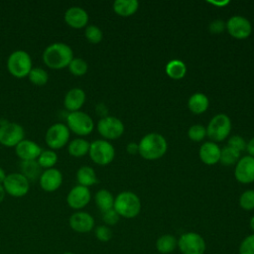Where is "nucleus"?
Listing matches in <instances>:
<instances>
[{
	"instance_id": "nucleus-1",
	"label": "nucleus",
	"mask_w": 254,
	"mask_h": 254,
	"mask_svg": "<svg viewBox=\"0 0 254 254\" xmlns=\"http://www.w3.org/2000/svg\"><path fill=\"white\" fill-rule=\"evenodd\" d=\"M42 59L44 64L53 69H62L67 67L73 59V51L70 46L63 42H56L43 52Z\"/></svg>"
},
{
	"instance_id": "nucleus-2",
	"label": "nucleus",
	"mask_w": 254,
	"mask_h": 254,
	"mask_svg": "<svg viewBox=\"0 0 254 254\" xmlns=\"http://www.w3.org/2000/svg\"><path fill=\"white\" fill-rule=\"evenodd\" d=\"M139 153L147 160H156L161 158L167 151V142L165 138L158 133L147 134L139 143Z\"/></svg>"
},
{
	"instance_id": "nucleus-3",
	"label": "nucleus",
	"mask_w": 254,
	"mask_h": 254,
	"mask_svg": "<svg viewBox=\"0 0 254 254\" xmlns=\"http://www.w3.org/2000/svg\"><path fill=\"white\" fill-rule=\"evenodd\" d=\"M32 68V58L26 51L16 50L9 55L7 59V69L13 76L17 78L28 76Z\"/></svg>"
},
{
	"instance_id": "nucleus-4",
	"label": "nucleus",
	"mask_w": 254,
	"mask_h": 254,
	"mask_svg": "<svg viewBox=\"0 0 254 254\" xmlns=\"http://www.w3.org/2000/svg\"><path fill=\"white\" fill-rule=\"evenodd\" d=\"M113 208L119 216L133 218L137 216L141 210V201L135 193L123 191L114 198Z\"/></svg>"
},
{
	"instance_id": "nucleus-5",
	"label": "nucleus",
	"mask_w": 254,
	"mask_h": 254,
	"mask_svg": "<svg viewBox=\"0 0 254 254\" xmlns=\"http://www.w3.org/2000/svg\"><path fill=\"white\" fill-rule=\"evenodd\" d=\"M70 131L65 123L56 122L52 124L46 131L45 141L52 150L62 149L68 144Z\"/></svg>"
},
{
	"instance_id": "nucleus-6",
	"label": "nucleus",
	"mask_w": 254,
	"mask_h": 254,
	"mask_svg": "<svg viewBox=\"0 0 254 254\" xmlns=\"http://www.w3.org/2000/svg\"><path fill=\"white\" fill-rule=\"evenodd\" d=\"M66 126L69 131L79 136L90 134L94 128L92 118L83 111L69 112L66 116Z\"/></svg>"
},
{
	"instance_id": "nucleus-7",
	"label": "nucleus",
	"mask_w": 254,
	"mask_h": 254,
	"mask_svg": "<svg viewBox=\"0 0 254 254\" xmlns=\"http://www.w3.org/2000/svg\"><path fill=\"white\" fill-rule=\"evenodd\" d=\"M178 247L182 254H204L206 244L200 234L190 231L180 236Z\"/></svg>"
},
{
	"instance_id": "nucleus-8",
	"label": "nucleus",
	"mask_w": 254,
	"mask_h": 254,
	"mask_svg": "<svg viewBox=\"0 0 254 254\" xmlns=\"http://www.w3.org/2000/svg\"><path fill=\"white\" fill-rule=\"evenodd\" d=\"M88 154L95 164L105 166L114 159L115 150L109 142L98 139L90 143Z\"/></svg>"
},
{
	"instance_id": "nucleus-9",
	"label": "nucleus",
	"mask_w": 254,
	"mask_h": 254,
	"mask_svg": "<svg viewBox=\"0 0 254 254\" xmlns=\"http://www.w3.org/2000/svg\"><path fill=\"white\" fill-rule=\"evenodd\" d=\"M24 128L15 122H4L0 124V145L5 147H16L25 138Z\"/></svg>"
},
{
	"instance_id": "nucleus-10",
	"label": "nucleus",
	"mask_w": 254,
	"mask_h": 254,
	"mask_svg": "<svg viewBox=\"0 0 254 254\" xmlns=\"http://www.w3.org/2000/svg\"><path fill=\"white\" fill-rule=\"evenodd\" d=\"M2 185L6 193L13 197H22L26 195L30 190L29 180L21 173L8 174Z\"/></svg>"
},
{
	"instance_id": "nucleus-11",
	"label": "nucleus",
	"mask_w": 254,
	"mask_h": 254,
	"mask_svg": "<svg viewBox=\"0 0 254 254\" xmlns=\"http://www.w3.org/2000/svg\"><path fill=\"white\" fill-rule=\"evenodd\" d=\"M231 130V122L225 114L215 115L208 123L206 134L213 141L224 140Z\"/></svg>"
},
{
	"instance_id": "nucleus-12",
	"label": "nucleus",
	"mask_w": 254,
	"mask_h": 254,
	"mask_svg": "<svg viewBox=\"0 0 254 254\" xmlns=\"http://www.w3.org/2000/svg\"><path fill=\"white\" fill-rule=\"evenodd\" d=\"M97 131L106 139H117L124 132L123 123L116 117L104 116L97 123Z\"/></svg>"
},
{
	"instance_id": "nucleus-13",
	"label": "nucleus",
	"mask_w": 254,
	"mask_h": 254,
	"mask_svg": "<svg viewBox=\"0 0 254 254\" xmlns=\"http://www.w3.org/2000/svg\"><path fill=\"white\" fill-rule=\"evenodd\" d=\"M91 198V193L88 188L77 185L70 189L66 194L67 205L75 210H80L85 207Z\"/></svg>"
},
{
	"instance_id": "nucleus-14",
	"label": "nucleus",
	"mask_w": 254,
	"mask_h": 254,
	"mask_svg": "<svg viewBox=\"0 0 254 254\" xmlns=\"http://www.w3.org/2000/svg\"><path fill=\"white\" fill-rule=\"evenodd\" d=\"M63 174L57 168L44 170L40 176L39 184L43 190L47 192H54L58 190L63 184Z\"/></svg>"
},
{
	"instance_id": "nucleus-15",
	"label": "nucleus",
	"mask_w": 254,
	"mask_h": 254,
	"mask_svg": "<svg viewBox=\"0 0 254 254\" xmlns=\"http://www.w3.org/2000/svg\"><path fill=\"white\" fill-rule=\"evenodd\" d=\"M94 218L86 211H75L68 218L69 227L77 233H87L94 228Z\"/></svg>"
},
{
	"instance_id": "nucleus-16",
	"label": "nucleus",
	"mask_w": 254,
	"mask_h": 254,
	"mask_svg": "<svg viewBox=\"0 0 254 254\" xmlns=\"http://www.w3.org/2000/svg\"><path fill=\"white\" fill-rule=\"evenodd\" d=\"M43 149L41 146L30 139L22 140L15 147V154L21 161H34L40 156Z\"/></svg>"
},
{
	"instance_id": "nucleus-17",
	"label": "nucleus",
	"mask_w": 254,
	"mask_h": 254,
	"mask_svg": "<svg viewBox=\"0 0 254 254\" xmlns=\"http://www.w3.org/2000/svg\"><path fill=\"white\" fill-rule=\"evenodd\" d=\"M228 33L236 39H245L251 34L250 22L241 16L231 17L226 24Z\"/></svg>"
},
{
	"instance_id": "nucleus-18",
	"label": "nucleus",
	"mask_w": 254,
	"mask_h": 254,
	"mask_svg": "<svg viewBox=\"0 0 254 254\" xmlns=\"http://www.w3.org/2000/svg\"><path fill=\"white\" fill-rule=\"evenodd\" d=\"M235 178L243 184L254 182V157L245 156L238 161L235 168Z\"/></svg>"
},
{
	"instance_id": "nucleus-19",
	"label": "nucleus",
	"mask_w": 254,
	"mask_h": 254,
	"mask_svg": "<svg viewBox=\"0 0 254 254\" xmlns=\"http://www.w3.org/2000/svg\"><path fill=\"white\" fill-rule=\"evenodd\" d=\"M64 19L69 27L74 29H80L87 25L88 14L81 7L71 6L65 10Z\"/></svg>"
},
{
	"instance_id": "nucleus-20",
	"label": "nucleus",
	"mask_w": 254,
	"mask_h": 254,
	"mask_svg": "<svg viewBox=\"0 0 254 254\" xmlns=\"http://www.w3.org/2000/svg\"><path fill=\"white\" fill-rule=\"evenodd\" d=\"M85 102V92L79 87L70 88L64 97V105L69 112L79 111Z\"/></svg>"
},
{
	"instance_id": "nucleus-21",
	"label": "nucleus",
	"mask_w": 254,
	"mask_h": 254,
	"mask_svg": "<svg viewBox=\"0 0 254 254\" xmlns=\"http://www.w3.org/2000/svg\"><path fill=\"white\" fill-rule=\"evenodd\" d=\"M220 151L215 143L206 142L199 149V158L204 164L213 165L219 161Z\"/></svg>"
},
{
	"instance_id": "nucleus-22",
	"label": "nucleus",
	"mask_w": 254,
	"mask_h": 254,
	"mask_svg": "<svg viewBox=\"0 0 254 254\" xmlns=\"http://www.w3.org/2000/svg\"><path fill=\"white\" fill-rule=\"evenodd\" d=\"M90 143L83 138H75L68 142L67 152L70 156L79 158L88 154Z\"/></svg>"
},
{
	"instance_id": "nucleus-23",
	"label": "nucleus",
	"mask_w": 254,
	"mask_h": 254,
	"mask_svg": "<svg viewBox=\"0 0 254 254\" xmlns=\"http://www.w3.org/2000/svg\"><path fill=\"white\" fill-rule=\"evenodd\" d=\"M178 247V239L171 234H164L156 241V249L161 254H170Z\"/></svg>"
},
{
	"instance_id": "nucleus-24",
	"label": "nucleus",
	"mask_w": 254,
	"mask_h": 254,
	"mask_svg": "<svg viewBox=\"0 0 254 254\" xmlns=\"http://www.w3.org/2000/svg\"><path fill=\"white\" fill-rule=\"evenodd\" d=\"M21 174L25 176L29 182H34L40 179L42 174V168L38 164L37 160L34 161H22L20 164Z\"/></svg>"
},
{
	"instance_id": "nucleus-25",
	"label": "nucleus",
	"mask_w": 254,
	"mask_h": 254,
	"mask_svg": "<svg viewBox=\"0 0 254 254\" xmlns=\"http://www.w3.org/2000/svg\"><path fill=\"white\" fill-rule=\"evenodd\" d=\"M76 181L78 185L83 187H90L97 183L95 171L88 166L80 167L76 172Z\"/></svg>"
},
{
	"instance_id": "nucleus-26",
	"label": "nucleus",
	"mask_w": 254,
	"mask_h": 254,
	"mask_svg": "<svg viewBox=\"0 0 254 254\" xmlns=\"http://www.w3.org/2000/svg\"><path fill=\"white\" fill-rule=\"evenodd\" d=\"M114 11L120 16H130L138 9V2L136 0H116L113 3Z\"/></svg>"
},
{
	"instance_id": "nucleus-27",
	"label": "nucleus",
	"mask_w": 254,
	"mask_h": 254,
	"mask_svg": "<svg viewBox=\"0 0 254 254\" xmlns=\"http://www.w3.org/2000/svg\"><path fill=\"white\" fill-rule=\"evenodd\" d=\"M94 199L97 207L101 210V212L113 208L114 197L112 193L107 190H104V189L99 190L96 192Z\"/></svg>"
},
{
	"instance_id": "nucleus-28",
	"label": "nucleus",
	"mask_w": 254,
	"mask_h": 254,
	"mask_svg": "<svg viewBox=\"0 0 254 254\" xmlns=\"http://www.w3.org/2000/svg\"><path fill=\"white\" fill-rule=\"evenodd\" d=\"M208 107V99L202 93H194L189 99V108L191 112L199 114L204 112Z\"/></svg>"
},
{
	"instance_id": "nucleus-29",
	"label": "nucleus",
	"mask_w": 254,
	"mask_h": 254,
	"mask_svg": "<svg viewBox=\"0 0 254 254\" xmlns=\"http://www.w3.org/2000/svg\"><path fill=\"white\" fill-rule=\"evenodd\" d=\"M58 159H59V157L55 150L47 149V150H43L41 152L40 156L37 159V162L42 169L47 170V169L55 168L56 164L58 163Z\"/></svg>"
},
{
	"instance_id": "nucleus-30",
	"label": "nucleus",
	"mask_w": 254,
	"mask_h": 254,
	"mask_svg": "<svg viewBox=\"0 0 254 254\" xmlns=\"http://www.w3.org/2000/svg\"><path fill=\"white\" fill-rule=\"evenodd\" d=\"M166 71L167 74L174 79H181L185 76L187 67L185 64L182 61L179 60H173L168 63L166 66Z\"/></svg>"
},
{
	"instance_id": "nucleus-31",
	"label": "nucleus",
	"mask_w": 254,
	"mask_h": 254,
	"mask_svg": "<svg viewBox=\"0 0 254 254\" xmlns=\"http://www.w3.org/2000/svg\"><path fill=\"white\" fill-rule=\"evenodd\" d=\"M29 80L35 85H45L49 80V73L42 67H33L28 74Z\"/></svg>"
},
{
	"instance_id": "nucleus-32",
	"label": "nucleus",
	"mask_w": 254,
	"mask_h": 254,
	"mask_svg": "<svg viewBox=\"0 0 254 254\" xmlns=\"http://www.w3.org/2000/svg\"><path fill=\"white\" fill-rule=\"evenodd\" d=\"M240 157V152L230 146L224 147L221 151H220V159L219 161L226 166H231L234 163H236L238 161Z\"/></svg>"
},
{
	"instance_id": "nucleus-33",
	"label": "nucleus",
	"mask_w": 254,
	"mask_h": 254,
	"mask_svg": "<svg viewBox=\"0 0 254 254\" xmlns=\"http://www.w3.org/2000/svg\"><path fill=\"white\" fill-rule=\"evenodd\" d=\"M69 72L76 76H81L87 72L88 64L81 58H73L67 66Z\"/></svg>"
},
{
	"instance_id": "nucleus-34",
	"label": "nucleus",
	"mask_w": 254,
	"mask_h": 254,
	"mask_svg": "<svg viewBox=\"0 0 254 254\" xmlns=\"http://www.w3.org/2000/svg\"><path fill=\"white\" fill-rule=\"evenodd\" d=\"M84 36L86 40L92 44H97L102 40V32L101 30L94 25L86 26L84 30Z\"/></svg>"
},
{
	"instance_id": "nucleus-35",
	"label": "nucleus",
	"mask_w": 254,
	"mask_h": 254,
	"mask_svg": "<svg viewBox=\"0 0 254 254\" xmlns=\"http://www.w3.org/2000/svg\"><path fill=\"white\" fill-rule=\"evenodd\" d=\"M240 206L245 210L254 209V190H249L244 191L239 198Z\"/></svg>"
},
{
	"instance_id": "nucleus-36",
	"label": "nucleus",
	"mask_w": 254,
	"mask_h": 254,
	"mask_svg": "<svg viewBox=\"0 0 254 254\" xmlns=\"http://www.w3.org/2000/svg\"><path fill=\"white\" fill-rule=\"evenodd\" d=\"M239 254H254V233L246 236L239 244Z\"/></svg>"
},
{
	"instance_id": "nucleus-37",
	"label": "nucleus",
	"mask_w": 254,
	"mask_h": 254,
	"mask_svg": "<svg viewBox=\"0 0 254 254\" xmlns=\"http://www.w3.org/2000/svg\"><path fill=\"white\" fill-rule=\"evenodd\" d=\"M94 235L97 238V240L101 242H108L112 236V230L107 225H98L94 229Z\"/></svg>"
},
{
	"instance_id": "nucleus-38",
	"label": "nucleus",
	"mask_w": 254,
	"mask_h": 254,
	"mask_svg": "<svg viewBox=\"0 0 254 254\" xmlns=\"http://www.w3.org/2000/svg\"><path fill=\"white\" fill-rule=\"evenodd\" d=\"M206 134V130L201 125H193L189 130V137L192 141H201Z\"/></svg>"
},
{
	"instance_id": "nucleus-39",
	"label": "nucleus",
	"mask_w": 254,
	"mask_h": 254,
	"mask_svg": "<svg viewBox=\"0 0 254 254\" xmlns=\"http://www.w3.org/2000/svg\"><path fill=\"white\" fill-rule=\"evenodd\" d=\"M119 217H120L119 214L115 211L114 208H111L102 212V220L107 226L115 225L119 221Z\"/></svg>"
},
{
	"instance_id": "nucleus-40",
	"label": "nucleus",
	"mask_w": 254,
	"mask_h": 254,
	"mask_svg": "<svg viewBox=\"0 0 254 254\" xmlns=\"http://www.w3.org/2000/svg\"><path fill=\"white\" fill-rule=\"evenodd\" d=\"M228 146L238 150L239 152L246 149V143H245L244 139H242L240 136H232L228 140Z\"/></svg>"
},
{
	"instance_id": "nucleus-41",
	"label": "nucleus",
	"mask_w": 254,
	"mask_h": 254,
	"mask_svg": "<svg viewBox=\"0 0 254 254\" xmlns=\"http://www.w3.org/2000/svg\"><path fill=\"white\" fill-rule=\"evenodd\" d=\"M225 28V23L221 20H215L209 25V30L212 33H221Z\"/></svg>"
},
{
	"instance_id": "nucleus-42",
	"label": "nucleus",
	"mask_w": 254,
	"mask_h": 254,
	"mask_svg": "<svg viewBox=\"0 0 254 254\" xmlns=\"http://www.w3.org/2000/svg\"><path fill=\"white\" fill-rule=\"evenodd\" d=\"M127 151L130 154H136L137 152H139V146L136 143H130L127 146Z\"/></svg>"
},
{
	"instance_id": "nucleus-43",
	"label": "nucleus",
	"mask_w": 254,
	"mask_h": 254,
	"mask_svg": "<svg viewBox=\"0 0 254 254\" xmlns=\"http://www.w3.org/2000/svg\"><path fill=\"white\" fill-rule=\"evenodd\" d=\"M246 150L250 154L251 157H254V138H252L247 144H246Z\"/></svg>"
},
{
	"instance_id": "nucleus-44",
	"label": "nucleus",
	"mask_w": 254,
	"mask_h": 254,
	"mask_svg": "<svg viewBox=\"0 0 254 254\" xmlns=\"http://www.w3.org/2000/svg\"><path fill=\"white\" fill-rule=\"evenodd\" d=\"M6 177H7L6 172L4 171V169H3V168H1V167H0V185H2V184H3V182H4V181H5V179H6Z\"/></svg>"
},
{
	"instance_id": "nucleus-45",
	"label": "nucleus",
	"mask_w": 254,
	"mask_h": 254,
	"mask_svg": "<svg viewBox=\"0 0 254 254\" xmlns=\"http://www.w3.org/2000/svg\"><path fill=\"white\" fill-rule=\"evenodd\" d=\"M5 195H6V191H5V189L3 187V185H0V203L4 200L5 198Z\"/></svg>"
},
{
	"instance_id": "nucleus-46",
	"label": "nucleus",
	"mask_w": 254,
	"mask_h": 254,
	"mask_svg": "<svg viewBox=\"0 0 254 254\" xmlns=\"http://www.w3.org/2000/svg\"><path fill=\"white\" fill-rule=\"evenodd\" d=\"M250 227H251L252 231L254 232V216H252L250 219Z\"/></svg>"
},
{
	"instance_id": "nucleus-47",
	"label": "nucleus",
	"mask_w": 254,
	"mask_h": 254,
	"mask_svg": "<svg viewBox=\"0 0 254 254\" xmlns=\"http://www.w3.org/2000/svg\"><path fill=\"white\" fill-rule=\"evenodd\" d=\"M211 3H213V4H215V5H218V6H220V5H224V4H227L228 3V1H224V2H211Z\"/></svg>"
},
{
	"instance_id": "nucleus-48",
	"label": "nucleus",
	"mask_w": 254,
	"mask_h": 254,
	"mask_svg": "<svg viewBox=\"0 0 254 254\" xmlns=\"http://www.w3.org/2000/svg\"><path fill=\"white\" fill-rule=\"evenodd\" d=\"M62 254H74L73 252H70V251H66V252H64V253H62Z\"/></svg>"
},
{
	"instance_id": "nucleus-49",
	"label": "nucleus",
	"mask_w": 254,
	"mask_h": 254,
	"mask_svg": "<svg viewBox=\"0 0 254 254\" xmlns=\"http://www.w3.org/2000/svg\"><path fill=\"white\" fill-rule=\"evenodd\" d=\"M0 124H1V123H0Z\"/></svg>"
}]
</instances>
